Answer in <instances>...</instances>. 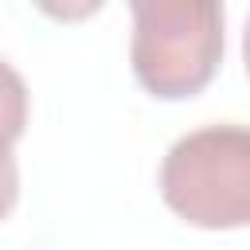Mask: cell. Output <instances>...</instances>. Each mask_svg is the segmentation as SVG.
I'll use <instances>...</instances> for the list:
<instances>
[{"instance_id":"obj_1","label":"cell","mask_w":250,"mask_h":250,"mask_svg":"<svg viewBox=\"0 0 250 250\" xmlns=\"http://www.w3.org/2000/svg\"><path fill=\"white\" fill-rule=\"evenodd\" d=\"M133 74L164 102L199 94L223 62L227 12L215 0H133Z\"/></svg>"},{"instance_id":"obj_3","label":"cell","mask_w":250,"mask_h":250,"mask_svg":"<svg viewBox=\"0 0 250 250\" xmlns=\"http://www.w3.org/2000/svg\"><path fill=\"white\" fill-rule=\"evenodd\" d=\"M27 82L20 78V70L12 62L0 59V156H12V145L23 137L27 129Z\"/></svg>"},{"instance_id":"obj_4","label":"cell","mask_w":250,"mask_h":250,"mask_svg":"<svg viewBox=\"0 0 250 250\" xmlns=\"http://www.w3.org/2000/svg\"><path fill=\"white\" fill-rule=\"evenodd\" d=\"M20 199V168H16V156H0V223L12 215Z\"/></svg>"},{"instance_id":"obj_2","label":"cell","mask_w":250,"mask_h":250,"mask_svg":"<svg viewBox=\"0 0 250 250\" xmlns=\"http://www.w3.org/2000/svg\"><path fill=\"white\" fill-rule=\"evenodd\" d=\"M160 195L191 227L238 230L250 223V133L203 125L184 133L160 160Z\"/></svg>"}]
</instances>
